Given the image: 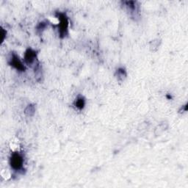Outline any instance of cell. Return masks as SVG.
<instances>
[{
	"mask_svg": "<svg viewBox=\"0 0 188 188\" xmlns=\"http://www.w3.org/2000/svg\"><path fill=\"white\" fill-rule=\"evenodd\" d=\"M10 164L15 170L20 169L23 165V159L19 154H13L10 159Z\"/></svg>",
	"mask_w": 188,
	"mask_h": 188,
	"instance_id": "1",
	"label": "cell"
},
{
	"mask_svg": "<svg viewBox=\"0 0 188 188\" xmlns=\"http://www.w3.org/2000/svg\"><path fill=\"white\" fill-rule=\"evenodd\" d=\"M60 32L62 35H64L65 34V31L67 30V27H68L67 18H66L63 15H61L60 16Z\"/></svg>",
	"mask_w": 188,
	"mask_h": 188,
	"instance_id": "2",
	"label": "cell"
},
{
	"mask_svg": "<svg viewBox=\"0 0 188 188\" xmlns=\"http://www.w3.org/2000/svg\"><path fill=\"white\" fill-rule=\"evenodd\" d=\"M35 58V52L31 49H28V51L26 52L25 55V60L27 63H32Z\"/></svg>",
	"mask_w": 188,
	"mask_h": 188,
	"instance_id": "3",
	"label": "cell"
},
{
	"mask_svg": "<svg viewBox=\"0 0 188 188\" xmlns=\"http://www.w3.org/2000/svg\"><path fill=\"white\" fill-rule=\"evenodd\" d=\"M12 65L14 66L15 69H18V70L22 71L23 69H24L23 65L21 62L20 60H18V57H13V59H12V62H11Z\"/></svg>",
	"mask_w": 188,
	"mask_h": 188,
	"instance_id": "4",
	"label": "cell"
},
{
	"mask_svg": "<svg viewBox=\"0 0 188 188\" xmlns=\"http://www.w3.org/2000/svg\"><path fill=\"white\" fill-rule=\"evenodd\" d=\"M84 104H85V102H84V100H83V99L81 98L76 100V106L78 107V108L82 109L83 107H84Z\"/></svg>",
	"mask_w": 188,
	"mask_h": 188,
	"instance_id": "5",
	"label": "cell"
}]
</instances>
